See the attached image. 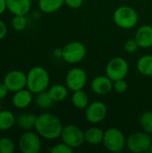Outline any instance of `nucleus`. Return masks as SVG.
I'll list each match as a JSON object with an SVG mask.
<instances>
[{
	"mask_svg": "<svg viewBox=\"0 0 152 153\" xmlns=\"http://www.w3.org/2000/svg\"><path fill=\"white\" fill-rule=\"evenodd\" d=\"M54 100L47 92V90L37 94L35 99V104L38 108L41 109H47L52 107Z\"/></svg>",
	"mask_w": 152,
	"mask_h": 153,
	"instance_id": "24",
	"label": "nucleus"
},
{
	"mask_svg": "<svg viewBox=\"0 0 152 153\" xmlns=\"http://www.w3.org/2000/svg\"><path fill=\"white\" fill-rule=\"evenodd\" d=\"M64 4L65 0H39L38 2L39 10L44 13H53L58 11Z\"/></svg>",
	"mask_w": 152,
	"mask_h": 153,
	"instance_id": "19",
	"label": "nucleus"
},
{
	"mask_svg": "<svg viewBox=\"0 0 152 153\" xmlns=\"http://www.w3.org/2000/svg\"><path fill=\"white\" fill-rule=\"evenodd\" d=\"M138 48H140V47L135 39H130L126 40V42L125 43V49L127 53L133 54L137 51Z\"/></svg>",
	"mask_w": 152,
	"mask_h": 153,
	"instance_id": "30",
	"label": "nucleus"
},
{
	"mask_svg": "<svg viewBox=\"0 0 152 153\" xmlns=\"http://www.w3.org/2000/svg\"><path fill=\"white\" fill-rule=\"evenodd\" d=\"M63 127L61 120L51 113H42L37 116L34 126L36 132L47 140H56L59 138Z\"/></svg>",
	"mask_w": 152,
	"mask_h": 153,
	"instance_id": "1",
	"label": "nucleus"
},
{
	"mask_svg": "<svg viewBox=\"0 0 152 153\" xmlns=\"http://www.w3.org/2000/svg\"><path fill=\"white\" fill-rule=\"evenodd\" d=\"M60 137L62 142L73 149L81 147L85 142L84 132L75 125H67L64 126Z\"/></svg>",
	"mask_w": 152,
	"mask_h": 153,
	"instance_id": "8",
	"label": "nucleus"
},
{
	"mask_svg": "<svg viewBox=\"0 0 152 153\" xmlns=\"http://www.w3.org/2000/svg\"><path fill=\"white\" fill-rule=\"evenodd\" d=\"M73 105L78 109H86L89 106V97L83 90H79L73 91L72 96Z\"/></svg>",
	"mask_w": 152,
	"mask_h": 153,
	"instance_id": "23",
	"label": "nucleus"
},
{
	"mask_svg": "<svg viewBox=\"0 0 152 153\" xmlns=\"http://www.w3.org/2000/svg\"><path fill=\"white\" fill-rule=\"evenodd\" d=\"M103 144L111 152H120L126 146V138L118 128H109L104 132Z\"/></svg>",
	"mask_w": 152,
	"mask_h": 153,
	"instance_id": "5",
	"label": "nucleus"
},
{
	"mask_svg": "<svg viewBox=\"0 0 152 153\" xmlns=\"http://www.w3.org/2000/svg\"><path fill=\"white\" fill-rule=\"evenodd\" d=\"M104 138V132L99 127H90L84 132V139L85 142L89 144L96 145L99 144L103 142Z\"/></svg>",
	"mask_w": 152,
	"mask_h": 153,
	"instance_id": "17",
	"label": "nucleus"
},
{
	"mask_svg": "<svg viewBox=\"0 0 152 153\" xmlns=\"http://www.w3.org/2000/svg\"><path fill=\"white\" fill-rule=\"evenodd\" d=\"M49 74L42 66H34L27 73V89L33 94L47 91L49 87Z\"/></svg>",
	"mask_w": 152,
	"mask_h": 153,
	"instance_id": "2",
	"label": "nucleus"
},
{
	"mask_svg": "<svg viewBox=\"0 0 152 153\" xmlns=\"http://www.w3.org/2000/svg\"><path fill=\"white\" fill-rule=\"evenodd\" d=\"M134 39L142 48H150L152 47V27L144 24L139 27L135 33Z\"/></svg>",
	"mask_w": 152,
	"mask_h": 153,
	"instance_id": "16",
	"label": "nucleus"
},
{
	"mask_svg": "<svg viewBox=\"0 0 152 153\" xmlns=\"http://www.w3.org/2000/svg\"><path fill=\"white\" fill-rule=\"evenodd\" d=\"M113 20L116 26L121 29H132L138 23L139 17L137 12L131 6L122 5L117 7L113 14Z\"/></svg>",
	"mask_w": 152,
	"mask_h": 153,
	"instance_id": "3",
	"label": "nucleus"
},
{
	"mask_svg": "<svg viewBox=\"0 0 152 153\" xmlns=\"http://www.w3.org/2000/svg\"><path fill=\"white\" fill-rule=\"evenodd\" d=\"M65 4L70 8L76 9L82 5L83 0H65Z\"/></svg>",
	"mask_w": 152,
	"mask_h": 153,
	"instance_id": "31",
	"label": "nucleus"
},
{
	"mask_svg": "<svg viewBox=\"0 0 152 153\" xmlns=\"http://www.w3.org/2000/svg\"><path fill=\"white\" fill-rule=\"evenodd\" d=\"M38 133L25 131L19 138V149L22 153H38L41 150V141Z\"/></svg>",
	"mask_w": 152,
	"mask_h": 153,
	"instance_id": "9",
	"label": "nucleus"
},
{
	"mask_svg": "<svg viewBox=\"0 0 152 153\" xmlns=\"http://www.w3.org/2000/svg\"><path fill=\"white\" fill-rule=\"evenodd\" d=\"M150 152L152 153V144H151V148H150Z\"/></svg>",
	"mask_w": 152,
	"mask_h": 153,
	"instance_id": "36",
	"label": "nucleus"
},
{
	"mask_svg": "<svg viewBox=\"0 0 152 153\" xmlns=\"http://www.w3.org/2000/svg\"><path fill=\"white\" fill-rule=\"evenodd\" d=\"M86 53V47L82 43L73 41L66 44L62 48V58L65 62L74 65L82 62L84 59Z\"/></svg>",
	"mask_w": 152,
	"mask_h": 153,
	"instance_id": "6",
	"label": "nucleus"
},
{
	"mask_svg": "<svg viewBox=\"0 0 152 153\" xmlns=\"http://www.w3.org/2000/svg\"><path fill=\"white\" fill-rule=\"evenodd\" d=\"M107 114L108 108L106 104L101 101H94L86 108L85 117L90 124H98L106 118Z\"/></svg>",
	"mask_w": 152,
	"mask_h": 153,
	"instance_id": "12",
	"label": "nucleus"
},
{
	"mask_svg": "<svg viewBox=\"0 0 152 153\" xmlns=\"http://www.w3.org/2000/svg\"><path fill=\"white\" fill-rule=\"evenodd\" d=\"M0 110H1V105H0Z\"/></svg>",
	"mask_w": 152,
	"mask_h": 153,
	"instance_id": "37",
	"label": "nucleus"
},
{
	"mask_svg": "<svg viewBox=\"0 0 152 153\" xmlns=\"http://www.w3.org/2000/svg\"><path fill=\"white\" fill-rule=\"evenodd\" d=\"M32 100L33 93L29 89L24 88L13 92V95L12 97V103L14 108L18 109H24L31 104Z\"/></svg>",
	"mask_w": 152,
	"mask_h": 153,
	"instance_id": "14",
	"label": "nucleus"
},
{
	"mask_svg": "<svg viewBox=\"0 0 152 153\" xmlns=\"http://www.w3.org/2000/svg\"><path fill=\"white\" fill-rule=\"evenodd\" d=\"M113 81L107 75L95 77L90 83L91 90L98 95H106L113 90Z\"/></svg>",
	"mask_w": 152,
	"mask_h": 153,
	"instance_id": "13",
	"label": "nucleus"
},
{
	"mask_svg": "<svg viewBox=\"0 0 152 153\" xmlns=\"http://www.w3.org/2000/svg\"><path fill=\"white\" fill-rule=\"evenodd\" d=\"M9 91L7 89V87L5 86V84L4 82H0V100L4 99L7 94H8Z\"/></svg>",
	"mask_w": 152,
	"mask_h": 153,
	"instance_id": "33",
	"label": "nucleus"
},
{
	"mask_svg": "<svg viewBox=\"0 0 152 153\" xmlns=\"http://www.w3.org/2000/svg\"><path fill=\"white\" fill-rule=\"evenodd\" d=\"M6 7L13 15H27L31 8V0H6Z\"/></svg>",
	"mask_w": 152,
	"mask_h": 153,
	"instance_id": "15",
	"label": "nucleus"
},
{
	"mask_svg": "<svg viewBox=\"0 0 152 153\" xmlns=\"http://www.w3.org/2000/svg\"><path fill=\"white\" fill-rule=\"evenodd\" d=\"M7 31H8V29H7L5 22L0 19V40L5 38V36L7 35Z\"/></svg>",
	"mask_w": 152,
	"mask_h": 153,
	"instance_id": "32",
	"label": "nucleus"
},
{
	"mask_svg": "<svg viewBox=\"0 0 152 153\" xmlns=\"http://www.w3.org/2000/svg\"><path fill=\"white\" fill-rule=\"evenodd\" d=\"M54 56H59V57H62V49H58L56 48L55 51H54Z\"/></svg>",
	"mask_w": 152,
	"mask_h": 153,
	"instance_id": "35",
	"label": "nucleus"
},
{
	"mask_svg": "<svg viewBox=\"0 0 152 153\" xmlns=\"http://www.w3.org/2000/svg\"><path fill=\"white\" fill-rule=\"evenodd\" d=\"M151 144V136L146 132H135L126 138V147L131 152L144 153L150 152Z\"/></svg>",
	"mask_w": 152,
	"mask_h": 153,
	"instance_id": "4",
	"label": "nucleus"
},
{
	"mask_svg": "<svg viewBox=\"0 0 152 153\" xmlns=\"http://www.w3.org/2000/svg\"><path fill=\"white\" fill-rule=\"evenodd\" d=\"M27 18L26 15H13L12 19V27L16 31L23 30L27 26Z\"/></svg>",
	"mask_w": 152,
	"mask_h": 153,
	"instance_id": "26",
	"label": "nucleus"
},
{
	"mask_svg": "<svg viewBox=\"0 0 152 153\" xmlns=\"http://www.w3.org/2000/svg\"><path fill=\"white\" fill-rule=\"evenodd\" d=\"M129 72L128 62L120 56L112 58L106 66V75L113 82L125 79Z\"/></svg>",
	"mask_w": 152,
	"mask_h": 153,
	"instance_id": "7",
	"label": "nucleus"
},
{
	"mask_svg": "<svg viewBox=\"0 0 152 153\" xmlns=\"http://www.w3.org/2000/svg\"><path fill=\"white\" fill-rule=\"evenodd\" d=\"M137 69L144 76L152 77V55H144L137 61Z\"/></svg>",
	"mask_w": 152,
	"mask_h": 153,
	"instance_id": "21",
	"label": "nucleus"
},
{
	"mask_svg": "<svg viewBox=\"0 0 152 153\" xmlns=\"http://www.w3.org/2000/svg\"><path fill=\"white\" fill-rule=\"evenodd\" d=\"M73 151V148H71L69 145L62 142L61 143H57L54 145L51 149L50 152L52 153H72Z\"/></svg>",
	"mask_w": 152,
	"mask_h": 153,
	"instance_id": "28",
	"label": "nucleus"
},
{
	"mask_svg": "<svg viewBox=\"0 0 152 153\" xmlns=\"http://www.w3.org/2000/svg\"><path fill=\"white\" fill-rule=\"evenodd\" d=\"M127 88H128V84L125 81V79H121V80L116 81L113 83V89L117 93H120V94L125 93L127 91Z\"/></svg>",
	"mask_w": 152,
	"mask_h": 153,
	"instance_id": "29",
	"label": "nucleus"
},
{
	"mask_svg": "<svg viewBox=\"0 0 152 153\" xmlns=\"http://www.w3.org/2000/svg\"><path fill=\"white\" fill-rule=\"evenodd\" d=\"M16 123V117L9 110H0V131H6L12 128Z\"/></svg>",
	"mask_w": 152,
	"mask_h": 153,
	"instance_id": "22",
	"label": "nucleus"
},
{
	"mask_svg": "<svg viewBox=\"0 0 152 153\" xmlns=\"http://www.w3.org/2000/svg\"><path fill=\"white\" fill-rule=\"evenodd\" d=\"M15 151V144L9 137L0 138V153H13Z\"/></svg>",
	"mask_w": 152,
	"mask_h": 153,
	"instance_id": "27",
	"label": "nucleus"
},
{
	"mask_svg": "<svg viewBox=\"0 0 152 153\" xmlns=\"http://www.w3.org/2000/svg\"><path fill=\"white\" fill-rule=\"evenodd\" d=\"M87 79V74L83 69L80 67H74L68 71L65 76V84L68 90L75 91L82 90L85 87Z\"/></svg>",
	"mask_w": 152,
	"mask_h": 153,
	"instance_id": "11",
	"label": "nucleus"
},
{
	"mask_svg": "<svg viewBox=\"0 0 152 153\" xmlns=\"http://www.w3.org/2000/svg\"><path fill=\"white\" fill-rule=\"evenodd\" d=\"M3 82L9 91H18L27 88V74L21 70H12L4 75Z\"/></svg>",
	"mask_w": 152,
	"mask_h": 153,
	"instance_id": "10",
	"label": "nucleus"
},
{
	"mask_svg": "<svg viewBox=\"0 0 152 153\" xmlns=\"http://www.w3.org/2000/svg\"><path fill=\"white\" fill-rule=\"evenodd\" d=\"M140 124L142 130L150 134H152V112L146 111L142 114L140 117Z\"/></svg>",
	"mask_w": 152,
	"mask_h": 153,
	"instance_id": "25",
	"label": "nucleus"
},
{
	"mask_svg": "<svg viewBox=\"0 0 152 153\" xmlns=\"http://www.w3.org/2000/svg\"><path fill=\"white\" fill-rule=\"evenodd\" d=\"M6 10V0H0V15L3 14Z\"/></svg>",
	"mask_w": 152,
	"mask_h": 153,
	"instance_id": "34",
	"label": "nucleus"
},
{
	"mask_svg": "<svg viewBox=\"0 0 152 153\" xmlns=\"http://www.w3.org/2000/svg\"><path fill=\"white\" fill-rule=\"evenodd\" d=\"M47 92L54 102H60L67 97L68 88L63 84H55L47 89Z\"/></svg>",
	"mask_w": 152,
	"mask_h": 153,
	"instance_id": "20",
	"label": "nucleus"
},
{
	"mask_svg": "<svg viewBox=\"0 0 152 153\" xmlns=\"http://www.w3.org/2000/svg\"><path fill=\"white\" fill-rule=\"evenodd\" d=\"M36 120V115L30 113H22L16 118V124L21 129L24 131H29L34 128Z\"/></svg>",
	"mask_w": 152,
	"mask_h": 153,
	"instance_id": "18",
	"label": "nucleus"
}]
</instances>
